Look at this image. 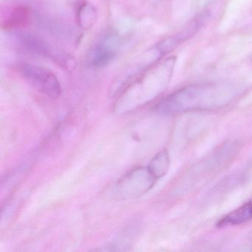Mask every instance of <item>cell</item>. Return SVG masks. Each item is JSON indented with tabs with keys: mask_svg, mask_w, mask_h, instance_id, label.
<instances>
[{
	"mask_svg": "<svg viewBox=\"0 0 252 252\" xmlns=\"http://www.w3.org/2000/svg\"><path fill=\"white\" fill-rule=\"evenodd\" d=\"M31 9L26 5H19L11 13L4 25L6 29H15L23 27L31 18Z\"/></svg>",
	"mask_w": 252,
	"mask_h": 252,
	"instance_id": "9",
	"label": "cell"
},
{
	"mask_svg": "<svg viewBox=\"0 0 252 252\" xmlns=\"http://www.w3.org/2000/svg\"><path fill=\"white\" fill-rule=\"evenodd\" d=\"M176 61V57H170L151 66L143 76L124 91L117 104L118 110L131 111L161 94L172 79Z\"/></svg>",
	"mask_w": 252,
	"mask_h": 252,
	"instance_id": "2",
	"label": "cell"
},
{
	"mask_svg": "<svg viewBox=\"0 0 252 252\" xmlns=\"http://www.w3.org/2000/svg\"><path fill=\"white\" fill-rule=\"evenodd\" d=\"M119 44L120 41L116 34L109 33L104 36L90 50L87 57L88 65L94 68L107 66L116 57Z\"/></svg>",
	"mask_w": 252,
	"mask_h": 252,
	"instance_id": "5",
	"label": "cell"
},
{
	"mask_svg": "<svg viewBox=\"0 0 252 252\" xmlns=\"http://www.w3.org/2000/svg\"><path fill=\"white\" fill-rule=\"evenodd\" d=\"M17 70L22 77L47 96L57 98L61 95L60 81L51 70L29 63L17 64Z\"/></svg>",
	"mask_w": 252,
	"mask_h": 252,
	"instance_id": "4",
	"label": "cell"
},
{
	"mask_svg": "<svg viewBox=\"0 0 252 252\" xmlns=\"http://www.w3.org/2000/svg\"><path fill=\"white\" fill-rule=\"evenodd\" d=\"M251 220H252V211L247 202L221 218L218 222V226L223 228L231 225H240Z\"/></svg>",
	"mask_w": 252,
	"mask_h": 252,
	"instance_id": "7",
	"label": "cell"
},
{
	"mask_svg": "<svg viewBox=\"0 0 252 252\" xmlns=\"http://www.w3.org/2000/svg\"><path fill=\"white\" fill-rule=\"evenodd\" d=\"M169 166H170V158H169V152L164 149L153 158L147 167L150 172L153 174V176L158 180L166 175L169 171Z\"/></svg>",
	"mask_w": 252,
	"mask_h": 252,
	"instance_id": "8",
	"label": "cell"
},
{
	"mask_svg": "<svg viewBox=\"0 0 252 252\" xmlns=\"http://www.w3.org/2000/svg\"><path fill=\"white\" fill-rule=\"evenodd\" d=\"M17 37L22 45L28 51L48 58L54 57L52 48L42 38L26 33H19Z\"/></svg>",
	"mask_w": 252,
	"mask_h": 252,
	"instance_id": "6",
	"label": "cell"
},
{
	"mask_svg": "<svg viewBox=\"0 0 252 252\" xmlns=\"http://www.w3.org/2000/svg\"><path fill=\"white\" fill-rule=\"evenodd\" d=\"M157 181L148 167L135 168L116 183L113 197L119 200L138 198L151 190Z\"/></svg>",
	"mask_w": 252,
	"mask_h": 252,
	"instance_id": "3",
	"label": "cell"
},
{
	"mask_svg": "<svg viewBox=\"0 0 252 252\" xmlns=\"http://www.w3.org/2000/svg\"><path fill=\"white\" fill-rule=\"evenodd\" d=\"M230 82L191 84L175 91L160 101L155 110L163 116H174L196 110H213L225 107L241 93Z\"/></svg>",
	"mask_w": 252,
	"mask_h": 252,
	"instance_id": "1",
	"label": "cell"
},
{
	"mask_svg": "<svg viewBox=\"0 0 252 252\" xmlns=\"http://www.w3.org/2000/svg\"><path fill=\"white\" fill-rule=\"evenodd\" d=\"M248 203H249V206H250L251 209H252V197L250 199V200L248 201Z\"/></svg>",
	"mask_w": 252,
	"mask_h": 252,
	"instance_id": "11",
	"label": "cell"
},
{
	"mask_svg": "<svg viewBox=\"0 0 252 252\" xmlns=\"http://www.w3.org/2000/svg\"><path fill=\"white\" fill-rule=\"evenodd\" d=\"M76 18H77L79 26L82 29L89 30L94 26L96 21V10L91 4H82L78 9Z\"/></svg>",
	"mask_w": 252,
	"mask_h": 252,
	"instance_id": "10",
	"label": "cell"
}]
</instances>
